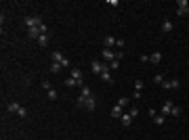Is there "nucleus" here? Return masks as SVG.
Here are the masks:
<instances>
[{
  "instance_id": "1",
  "label": "nucleus",
  "mask_w": 189,
  "mask_h": 140,
  "mask_svg": "<svg viewBox=\"0 0 189 140\" xmlns=\"http://www.w3.org/2000/svg\"><path fill=\"white\" fill-rule=\"evenodd\" d=\"M78 107H82V109H86V111H95L97 109V100H95V96H78Z\"/></svg>"
},
{
  "instance_id": "2",
  "label": "nucleus",
  "mask_w": 189,
  "mask_h": 140,
  "mask_svg": "<svg viewBox=\"0 0 189 140\" xmlns=\"http://www.w3.org/2000/svg\"><path fill=\"white\" fill-rule=\"evenodd\" d=\"M21 25H25L27 29H32V27L42 25V21H40V17H23V19H21Z\"/></svg>"
},
{
  "instance_id": "3",
  "label": "nucleus",
  "mask_w": 189,
  "mask_h": 140,
  "mask_svg": "<svg viewBox=\"0 0 189 140\" xmlns=\"http://www.w3.org/2000/svg\"><path fill=\"white\" fill-rule=\"evenodd\" d=\"M179 86H181V82H179L177 78H172V80H164V84H162L164 90H177Z\"/></svg>"
},
{
  "instance_id": "4",
  "label": "nucleus",
  "mask_w": 189,
  "mask_h": 140,
  "mask_svg": "<svg viewBox=\"0 0 189 140\" xmlns=\"http://www.w3.org/2000/svg\"><path fill=\"white\" fill-rule=\"evenodd\" d=\"M65 86H67V88H80V90H82V88H84V80H74V78H67V80H65Z\"/></svg>"
},
{
  "instance_id": "5",
  "label": "nucleus",
  "mask_w": 189,
  "mask_h": 140,
  "mask_svg": "<svg viewBox=\"0 0 189 140\" xmlns=\"http://www.w3.org/2000/svg\"><path fill=\"white\" fill-rule=\"evenodd\" d=\"M177 6H179V9H177V13L181 15V17L189 13V2H187V0H179V2H177Z\"/></svg>"
},
{
  "instance_id": "6",
  "label": "nucleus",
  "mask_w": 189,
  "mask_h": 140,
  "mask_svg": "<svg viewBox=\"0 0 189 140\" xmlns=\"http://www.w3.org/2000/svg\"><path fill=\"white\" fill-rule=\"evenodd\" d=\"M149 115L154 117V121L158 123V126H162L166 121V115H162V113H155V109H149Z\"/></svg>"
},
{
  "instance_id": "7",
  "label": "nucleus",
  "mask_w": 189,
  "mask_h": 140,
  "mask_svg": "<svg viewBox=\"0 0 189 140\" xmlns=\"http://www.w3.org/2000/svg\"><path fill=\"white\" fill-rule=\"evenodd\" d=\"M103 67H105V63H101V61H93L90 71H93V73H97V75H101V73H103Z\"/></svg>"
},
{
  "instance_id": "8",
  "label": "nucleus",
  "mask_w": 189,
  "mask_h": 140,
  "mask_svg": "<svg viewBox=\"0 0 189 140\" xmlns=\"http://www.w3.org/2000/svg\"><path fill=\"white\" fill-rule=\"evenodd\" d=\"M103 57H105V63H111L116 61V52H111V48H103Z\"/></svg>"
},
{
  "instance_id": "9",
  "label": "nucleus",
  "mask_w": 189,
  "mask_h": 140,
  "mask_svg": "<svg viewBox=\"0 0 189 140\" xmlns=\"http://www.w3.org/2000/svg\"><path fill=\"white\" fill-rule=\"evenodd\" d=\"M172 103H170V100H166L164 105H162V109H160V113H162V115H170V113H172Z\"/></svg>"
},
{
  "instance_id": "10",
  "label": "nucleus",
  "mask_w": 189,
  "mask_h": 140,
  "mask_svg": "<svg viewBox=\"0 0 189 140\" xmlns=\"http://www.w3.org/2000/svg\"><path fill=\"white\" fill-rule=\"evenodd\" d=\"M40 25H38V27H32V29H27V38H32V40H38V38H40Z\"/></svg>"
},
{
  "instance_id": "11",
  "label": "nucleus",
  "mask_w": 189,
  "mask_h": 140,
  "mask_svg": "<svg viewBox=\"0 0 189 140\" xmlns=\"http://www.w3.org/2000/svg\"><path fill=\"white\" fill-rule=\"evenodd\" d=\"M99 78H101L103 82H111V73H109V65H107V63H105V67H103V73H101Z\"/></svg>"
},
{
  "instance_id": "12",
  "label": "nucleus",
  "mask_w": 189,
  "mask_h": 140,
  "mask_svg": "<svg viewBox=\"0 0 189 140\" xmlns=\"http://www.w3.org/2000/svg\"><path fill=\"white\" fill-rule=\"evenodd\" d=\"M162 32H164V34H170V32H172V21H170V19H164V21H162Z\"/></svg>"
},
{
  "instance_id": "13",
  "label": "nucleus",
  "mask_w": 189,
  "mask_h": 140,
  "mask_svg": "<svg viewBox=\"0 0 189 140\" xmlns=\"http://www.w3.org/2000/svg\"><path fill=\"white\" fill-rule=\"evenodd\" d=\"M50 59H53V63H63V61H65L63 52H59V50H55V52L50 55Z\"/></svg>"
},
{
  "instance_id": "14",
  "label": "nucleus",
  "mask_w": 189,
  "mask_h": 140,
  "mask_svg": "<svg viewBox=\"0 0 189 140\" xmlns=\"http://www.w3.org/2000/svg\"><path fill=\"white\" fill-rule=\"evenodd\" d=\"M19 109H21L19 103H9V105H6V111H9V113H15V115L19 113Z\"/></svg>"
},
{
  "instance_id": "15",
  "label": "nucleus",
  "mask_w": 189,
  "mask_h": 140,
  "mask_svg": "<svg viewBox=\"0 0 189 140\" xmlns=\"http://www.w3.org/2000/svg\"><path fill=\"white\" fill-rule=\"evenodd\" d=\"M111 117H114V119H120V117H122V107L120 105L111 107Z\"/></svg>"
},
{
  "instance_id": "16",
  "label": "nucleus",
  "mask_w": 189,
  "mask_h": 140,
  "mask_svg": "<svg viewBox=\"0 0 189 140\" xmlns=\"http://www.w3.org/2000/svg\"><path fill=\"white\" fill-rule=\"evenodd\" d=\"M160 61H162V52H158V50H155L154 55H149V63H154V65H158Z\"/></svg>"
},
{
  "instance_id": "17",
  "label": "nucleus",
  "mask_w": 189,
  "mask_h": 140,
  "mask_svg": "<svg viewBox=\"0 0 189 140\" xmlns=\"http://www.w3.org/2000/svg\"><path fill=\"white\" fill-rule=\"evenodd\" d=\"M120 119H122V126H124V128H128L130 123H132V117H130L128 113H122V117H120Z\"/></svg>"
},
{
  "instance_id": "18",
  "label": "nucleus",
  "mask_w": 189,
  "mask_h": 140,
  "mask_svg": "<svg viewBox=\"0 0 189 140\" xmlns=\"http://www.w3.org/2000/svg\"><path fill=\"white\" fill-rule=\"evenodd\" d=\"M116 40H118V38H114V36H105V48L116 46Z\"/></svg>"
},
{
  "instance_id": "19",
  "label": "nucleus",
  "mask_w": 189,
  "mask_h": 140,
  "mask_svg": "<svg viewBox=\"0 0 189 140\" xmlns=\"http://www.w3.org/2000/svg\"><path fill=\"white\" fill-rule=\"evenodd\" d=\"M48 40H50V38H48V34H42L40 38H38V44L44 48V46H48Z\"/></svg>"
},
{
  "instance_id": "20",
  "label": "nucleus",
  "mask_w": 189,
  "mask_h": 140,
  "mask_svg": "<svg viewBox=\"0 0 189 140\" xmlns=\"http://www.w3.org/2000/svg\"><path fill=\"white\" fill-rule=\"evenodd\" d=\"M128 103H130V98H128V96H120V98H118V103H116V105H120V107H122V109H124V107L128 105Z\"/></svg>"
},
{
  "instance_id": "21",
  "label": "nucleus",
  "mask_w": 189,
  "mask_h": 140,
  "mask_svg": "<svg viewBox=\"0 0 189 140\" xmlns=\"http://www.w3.org/2000/svg\"><path fill=\"white\" fill-rule=\"evenodd\" d=\"M82 75H84V73L78 69V67H76V69H71V78H74V80H82Z\"/></svg>"
},
{
  "instance_id": "22",
  "label": "nucleus",
  "mask_w": 189,
  "mask_h": 140,
  "mask_svg": "<svg viewBox=\"0 0 189 140\" xmlns=\"http://www.w3.org/2000/svg\"><path fill=\"white\" fill-rule=\"evenodd\" d=\"M154 84H160V86H162V84H164V75H162V73H155L154 75Z\"/></svg>"
},
{
  "instance_id": "23",
  "label": "nucleus",
  "mask_w": 189,
  "mask_h": 140,
  "mask_svg": "<svg viewBox=\"0 0 189 140\" xmlns=\"http://www.w3.org/2000/svg\"><path fill=\"white\" fill-rule=\"evenodd\" d=\"M61 69H63L61 63H53V65H50V71H53V73H57V71H61Z\"/></svg>"
},
{
  "instance_id": "24",
  "label": "nucleus",
  "mask_w": 189,
  "mask_h": 140,
  "mask_svg": "<svg viewBox=\"0 0 189 140\" xmlns=\"http://www.w3.org/2000/svg\"><path fill=\"white\" fill-rule=\"evenodd\" d=\"M170 115H175V117H181V115H183L181 107H172V113H170Z\"/></svg>"
},
{
  "instance_id": "25",
  "label": "nucleus",
  "mask_w": 189,
  "mask_h": 140,
  "mask_svg": "<svg viewBox=\"0 0 189 140\" xmlns=\"http://www.w3.org/2000/svg\"><path fill=\"white\" fill-rule=\"evenodd\" d=\"M57 96H59V94H57V90H53V88L48 90V98H50V100H57Z\"/></svg>"
},
{
  "instance_id": "26",
  "label": "nucleus",
  "mask_w": 189,
  "mask_h": 140,
  "mask_svg": "<svg viewBox=\"0 0 189 140\" xmlns=\"http://www.w3.org/2000/svg\"><path fill=\"white\" fill-rule=\"evenodd\" d=\"M80 96H86V98H88V96H93V92H90V90H88V88L84 86V88H82V92H80Z\"/></svg>"
},
{
  "instance_id": "27",
  "label": "nucleus",
  "mask_w": 189,
  "mask_h": 140,
  "mask_svg": "<svg viewBox=\"0 0 189 140\" xmlns=\"http://www.w3.org/2000/svg\"><path fill=\"white\" fill-rule=\"evenodd\" d=\"M128 115H130V117H137V115H139V109H137V107H130Z\"/></svg>"
},
{
  "instance_id": "28",
  "label": "nucleus",
  "mask_w": 189,
  "mask_h": 140,
  "mask_svg": "<svg viewBox=\"0 0 189 140\" xmlns=\"http://www.w3.org/2000/svg\"><path fill=\"white\" fill-rule=\"evenodd\" d=\"M135 90H139V92L143 90V80H137V82H135Z\"/></svg>"
},
{
  "instance_id": "29",
  "label": "nucleus",
  "mask_w": 189,
  "mask_h": 140,
  "mask_svg": "<svg viewBox=\"0 0 189 140\" xmlns=\"http://www.w3.org/2000/svg\"><path fill=\"white\" fill-rule=\"evenodd\" d=\"M120 67V61L118 59H116V61H111V63H109V69H118Z\"/></svg>"
},
{
  "instance_id": "30",
  "label": "nucleus",
  "mask_w": 189,
  "mask_h": 140,
  "mask_svg": "<svg viewBox=\"0 0 189 140\" xmlns=\"http://www.w3.org/2000/svg\"><path fill=\"white\" fill-rule=\"evenodd\" d=\"M17 115H19V117H27V111H25L23 107H21V109H19V113H17Z\"/></svg>"
},
{
  "instance_id": "31",
  "label": "nucleus",
  "mask_w": 189,
  "mask_h": 140,
  "mask_svg": "<svg viewBox=\"0 0 189 140\" xmlns=\"http://www.w3.org/2000/svg\"><path fill=\"white\" fill-rule=\"evenodd\" d=\"M40 34H48V27H46V25H44V23L40 25Z\"/></svg>"
},
{
  "instance_id": "32",
  "label": "nucleus",
  "mask_w": 189,
  "mask_h": 140,
  "mask_svg": "<svg viewBox=\"0 0 189 140\" xmlns=\"http://www.w3.org/2000/svg\"><path fill=\"white\" fill-rule=\"evenodd\" d=\"M143 61V63H149V55H141V57H139Z\"/></svg>"
},
{
  "instance_id": "33",
  "label": "nucleus",
  "mask_w": 189,
  "mask_h": 140,
  "mask_svg": "<svg viewBox=\"0 0 189 140\" xmlns=\"http://www.w3.org/2000/svg\"><path fill=\"white\" fill-rule=\"evenodd\" d=\"M116 46H118V48H124V40H116Z\"/></svg>"
},
{
  "instance_id": "34",
  "label": "nucleus",
  "mask_w": 189,
  "mask_h": 140,
  "mask_svg": "<svg viewBox=\"0 0 189 140\" xmlns=\"http://www.w3.org/2000/svg\"><path fill=\"white\" fill-rule=\"evenodd\" d=\"M42 88H44V90H50V84H48L46 80H44V82H42Z\"/></svg>"
}]
</instances>
